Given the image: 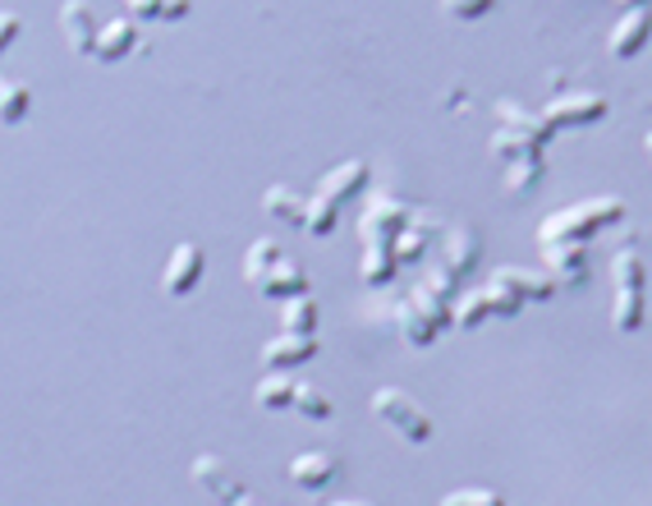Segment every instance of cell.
<instances>
[{
    "label": "cell",
    "instance_id": "6da1fadb",
    "mask_svg": "<svg viewBox=\"0 0 652 506\" xmlns=\"http://www.w3.org/2000/svg\"><path fill=\"white\" fill-rule=\"evenodd\" d=\"M625 221V202L620 198H588V202H570V208L552 212L538 226V244H588L593 235H603L607 226Z\"/></svg>",
    "mask_w": 652,
    "mask_h": 506
},
{
    "label": "cell",
    "instance_id": "7a4b0ae2",
    "mask_svg": "<svg viewBox=\"0 0 652 506\" xmlns=\"http://www.w3.org/2000/svg\"><path fill=\"white\" fill-rule=\"evenodd\" d=\"M373 415H377L400 442H409V447H423V442L436 433L432 415L423 410V405H413V396L400 392V387H377V392H373Z\"/></svg>",
    "mask_w": 652,
    "mask_h": 506
},
{
    "label": "cell",
    "instance_id": "3957f363",
    "mask_svg": "<svg viewBox=\"0 0 652 506\" xmlns=\"http://www.w3.org/2000/svg\"><path fill=\"white\" fill-rule=\"evenodd\" d=\"M409 231V208L405 202H396V198H373V208L358 217V235H363V244H396L400 235Z\"/></svg>",
    "mask_w": 652,
    "mask_h": 506
},
{
    "label": "cell",
    "instance_id": "277c9868",
    "mask_svg": "<svg viewBox=\"0 0 652 506\" xmlns=\"http://www.w3.org/2000/svg\"><path fill=\"white\" fill-rule=\"evenodd\" d=\"M607 116V97H597V92H565L556 101H546V111L542 120L552 124V130H579V124H597Z\"/></svg>",
    "mask_w": 652,
    "mask_h": 506
},
{
    "label": "cell",
    "instance_id": "5b68a950",
    "mask_svg": "<svg viewBox=\"0 0 652 506\" xmlns=\"http://www.w3.org/2000/svg\"><path fill=\"white\" fill-rule=\"evenodd\" d=\"M648 42H652V6H630V10L616 19L607 46H611L616 61H634Z\"/></svg>",
    "mask_w": 652,
    "mask_h": 506
},
{
    "label": "cell",
    "instance_id": "8992f818",
    "mask_svg": "<svg viewBox=\"0 0 652 506\" xmlns=\"http://www.w3.org/2000/svg\"><path fill=\"white\" fill-rule=\"evenodd\" d=\"M198 282H202V249L189 244V240L175 244L170 263H166V276H162V290H166L170 299H185V295L198 290Z\"/></svg>",
    "mask_w": 652,
    "mask_h": 506
},
{
    "label": "cell",
    "instance_id": "52a82bcc",
    "mask_svg": "<svg viewBox=\"0 0 652 506\" xmlns=\"http://www.w3.org/2000/svg\"><path fill=\"white\" fill-rule=\"evenodd\" d=\"M194 484L212 497L217 506H234V502L244 497V484L225 470L221 455H198V461H194Z\"/></svg>",
    "mask_w": 652,
    "mask_h": 506
},
{
    "label": "cell",
    "instance_id": "ba28073f",
    "mask_svg": "<svg viewBox=\"0 0 652 506\" xmlns=\"http://www.w3.org/2000/svg\"><path fill=\"white\" fill-rule=\"evenodd\" d=\"M546 272H552L556 286H588V249L584 244H542Z\"/></svg>",
    "mask_w": 652,
    "mask_h": 506
},
{
    "label": "cell",
    "instance_id": "9c48e42d",
    "mask_svg": "<svg viewBox=\"0 0 652 506\" xmlns=\"http://www.w3.org/2000/svg\"><path fill=\"white\" fill-rule=\"evenodd\" d=\"M263 360L272 373H290L308 360H318V337H295V332H280L263 345Z\"/></svg>",
    "mask_w": 652,
    "mask_h": 506
},
{
    "label": "cell",
    "instance_id": "30bf717a",
    "mask_svg": "<svg viewBox=\"0 0 652 506\" xmlns=\"http://www.w3.org/2000/svg\"><path fill=\"white\" fill-rule=\"evenodd\" d=\"M368 162H345V166H335V170H327L322 175V185H318V198H327V202H350V198H358L363 189H368Z\"/></svg>",
    "mask_w": 652,
    "mask_h": 506
},
{
    "label": "cell",
    "instance_id": "8fae6325",
    "mask_svg": "<svg viewBox=\"0 0 652 506\" xmlns=\"http://www.w3.org/2000/svg\"><path fill=\"white\" fill-rule=\"evenodd\" d=\"M335 474H341V461H335L331 451H303V455H295V461H290V484H299L308 493L327 488Z\"/></svg>",
    "mask_w": 652,
    "mask_h": 506
},
{
    "label": "cell",
    "instance_id": "7c38bea8",
    "mask_svg": "<svg viewBox=\"0 0 652 506\" xmlns=\"http://www.w3.org/2000/svg\"><path fill=\"white\" fill-rule=\"evenodd\" d=\"M497 120H501V130H510V134H524L529 143H538V147H546L556 139V130L546 124L542 116H533V111H524L519 101H510V97H501L497 101Z\"/></svg>",
    "mask_w": 652,
    "mask_h": 506
},
{
    "label": "cell",
    "instance_id": "4fadbf2b",
    "mask_svg": "<svg viewBox=\"0 0 652 506\" xmlns=\"http://www.w3.org/2000/svg\"><path fill=\"white\" fill-rule=\"evenodd\" d=\"M60 23H65V42L78 51V56H92V61H97L101 23L92 19V10H88V6H65V10H60Z\"/></svg>",
    "mask_w": 652,
    "mask_h": 506
},
{
    "label": "cell",
    "instance_id": "5bb4252c",
    "mask_svg": "<svg viewBox=\"0 0 652 506\" xmlns=\"http://www.w3.org/2000/svg\"><path fill=\"white\" fill-rule=\"evenodd\" d=\"M478 258H483V240L474 231H451L446 249H441V272H451L455 282H464V276L478 267Z\"/></svg>",
    "mask_w": 652,
    "mask_h": 506
},
{
    "label": "cell",
    "instance_id": "9a60e30c",
    "mask_svg": "<svg viewBox=\"0 0 652 506\" xmlns=\"http://www.w3.org/2000/svg\"><path fill=\"white\" fill-rule=\"evenodd\" d=\"M263 299H280V304H290V299H303L308 295V272L295 263V258H280L276 272L267 276V286L257 290Z\"/></svg>",
    "mask_w": 652,
    "mask_h": 506
},
{
    "label": "cell",
    "instance_id": "2e32d148",
    "mask_svg": "<svg viewBox=\"0 0 652 506\" xmlns=\"http://www.w3.org/2000/svg\"><path fill=\"white\" fill-rule=\"evenodd\" d=\"M134 46H139V23H134V19H111V23H101V46H97V61H101V65L124 61Z\"/></svg>",
    "mask_w": 652,
    "mask_h": 506
},
{
    "label": "cell",
    "instance_id": "e0dca14e",
    "mask_svg": "<svg viewBox=\"0 0 652 506\" xmlns=\"http://www.w3.org/2000/svg\"><path fill=\"white\" fill-rule=\"evenodd\" d=\"M285 258L280 253V244L272 240V235H263V240H253L248 244V253H244V282L253 286V290H263L267 286V276L276 272V263Z\"/></svg>",
    "mask_w": 652,
    "mask_h": 506
},
{
    "label": "cell",
    "instance_id": "ac0fdd59",
    "mask_svg": "<svg viewBox=\"0 0 652 506\" xmlns=\"http://www.w3.org/2000/svg\"><path fill=\"white\" fill-rule=\"evenodd\" d=\"M491 276H497V282H506L510 290H519V295H524V304H529V299L546 304V299L556 295V282H552V276H542V272H529V267H497Z\"/></svg>",
    "mask_w": 652,
    "mask_h": 506
},
{
    "label": "cell",
    "instance_id": "d6986e66",
    "mask_svg": "<svg viewBox=\"0 0 652 506\" xmlns=\"http://www.w3.org/2000/svg\"><path fill=\"white\" fill-rule=\"evenodd\" d=\"M396 267H400L396 244H363V263H358L363 286H390Z\"/></svg>",
    "mask_w": 652,
    "mask_h": 506
},
{
    "label": "cell",
    "instance_id": "ffe728a7",
    "mask_svg": "<svg viewBox=\"0 0 652 506\" xmlns=\"http://www.w3.org/2000/svg\"><path fill=\"white\" fill-rule=\"evenodd\" d=\"M611 282H616V295H643V286H648V263H643V253L620 249L616 258H611Z\"/></svg>",
    "mask_w": 652,
    "mask_h": 506
},
{
    "label": "cell",
    "instance_id": "44dd1931",
    "mask_svg": "<svg viewBox=\"0 0 652 506\" xmlns=\"http://www.w3.org/2000/svg\"><path fill=\"white\" fill-rule=\"evenodd\" d=\"M253 400L263 405V410H290L299 400V383H290V373H267L263 383L253 387Z\"/></svg>",
    "mask_w": 652,
    "mask_h": 506
},
{
    "label": "cell",
    "instance_id": "7402d4cb",
    "mask_svg": "<svg viewBox=\"0 0 652 506\" xmlns=\"http://www.w3.org/2000/svg\"><path fill=\"white\" fill-rule=\"evenodd\" d=\"M263 212L267 217H276V221H290V226H303L308 221V198H299V194H290V189H267L263 194Z\"/></svg>",
    "mask_w": 652,
    "mask_h": 506
},
{
    "label": "cell",
    "instance_id": "603a6c76",
    "mask_svg": "<svg viewBox=\"0 0 652 506\" xmlns=\"http://www.w3.org/2000/svg\"><path fill=\"white\" fill-rule=\"evenodd\" d=\"M396 322H400V337H405L409 345H419V350H423V345L436 341V327L419 314V304H413V299H405L400 309H396Z\"/></svg>",
    "mask_w": 652,
    "mask_h": 506
},
{
    "label": "cell",
    "instance_id": "cb8c5ba5",
    "mask_svg": "<svg viewBox=\"0 0 652 506\" xmlns=\"http://www.w3.org/2000/svg\"><path fill=\"white\" fill-rule=\"evenodd\" d=\"M542 175H546V162H542V152H538V157H524V162L506 166V194H515V198L533 194Z\"/></svg>",
    "mask_w": 652,
    "mask_h": 506
},
{
    "label": "cell",
    "instance_id": "d4e9b609",
    "mask_svg": "<svg viewBox=\"0 0 652 506\" xmlns=\"http://www.w3.org/2000/svg\"><path fill=\"white\" fill-rule=\"evenodd\" d=\"M409 299L419 304V314H423V318H428V322L436 327V337L446 332V327H455V309H451V304L441 299V295H436L432 286H413V295H409Z\"/></svg>",
    "mask_w": 652,
    "mask_h": 506
},
{
    "label": "cell",
    "instance_id": "484cf974",
    "mask_svg": "<svg viewBox=\"0 0 652 506\" xmlns=\"http://www.w3.org/2000/svg\"><path fill=\"white\" fill-rule=\"evenodd\" d=\"M280 327H285V332H295V337H312V332H318V304H312L308 295L290 299V304H285V314H280Z\"/></svg>",
    "mask_w": 652,
    "mask_h": 506
},
{
    "label": "cell",
    "instance_id": "4316f807",
    "mask_svg": "<svg viewBox=\"0 0 652 506\" xmlns=\"http://www.w3.org/2000/svg\"><path fill=\"white\" fill-rule=\"evenodd\" d=\"M643 318H648V299L643 295H616V304H611V327H616V332H639Z\"/></svg>",
    "mask_w": 652,
    "mask_h": 506
},
{
    "label": "cell",
    "instance_id": "83f0119b",
    "mask_svg": "<svg viewBox=\"0 0 652 506\" xmlns=\"http://www.w3.org/2000/svg\"><path fill=\"white\" fill-rule=\"evenodd\" d=\"M487 318H491L487 290H474V295H464V299L455 304V327H460V332H474V327H483Z\"/></svg>",
    "mask_w": 652,
    "mask_h": 506
},
{
    "label": "cell",
    "instance_id": "f1b7e54d",
    "mask_svg": "<svg viewBox=\"0 0 652 506\" xmlns=\"http://www.w3.org/2000/svg\"><path fill=\"white\" fill-rule=\"evenodd\" d=\"M491 152L506 162V166H515V162H524V157H538V143H529L524 134H510V130H497L491 134Z\"/></svg>",
    "mask_w": 652,
    "mask_h": 506
},
{
    "label": "cell",
    "instance_id": "f546056e",
    "mask_svg": "<svg viewBox=\"0 0 652 506\" xmlns=\"http://www.w3.org/2000/svg\"><path fill=\"white\" fill-rule=\"evenodd\" d=\"M33 111V92L29 88H23V84H0V120H5V124H19L23 116H29Z\"/></svg>",
    "mask_w": 652,
    "mask_h": 506
},
{
    "label": "cell",
    "instance_id": "4dcf8cb0",
    "mask_svg": "<svg viewBox=\"0 0 652 506\" xmlns=\"http://www.w3.org/2000/svg\"><path fill=\"white\" fill-rule=\"evenodd\" d=\"M487 299H491V318H515L519 309H524V295L510 290L506 282H497V276H487Z\"/></svg>",
    "mask_w": 652,
    "mask_h": 506
},
{
    "label": "cell",
    "instance_id": "1f68e13d",
    "mask_svg": "<svg viewBox=\"0 0 652 506\" xmlns=\"http://www.w3.org/2000/svg\"><path fill=\"white\" fill-rule=\"evenodd\" d=\"M428 244H432V226H409V231L396 240V258L400 263H419L428 253Z\"/></svg>",
    "mask_w": 652,
    "mask_h": 506
},
{
    "label": "cell",
    "instance_id": "d6a6232c",
    "mask_svg": "<svg viewBox=\"0 0 652 506\" xmlns=\"http://www.w3.org/2000/svg\"><path fill=\"white\" fill-rule=\"evenodd\" d=\"M335 221H341V217H335V202L312 198V202H308V221H303V231L322 240V235H331V231H335Z\"/></svg>",
    "mask_w": 652,
    "mask_h": 506
},
{
    "label": "cell",
    "instance_id": "836d02e7",
    "mask_svg": "<svg viewBox=\"0 0 652 506\" xmlns=\"http://www.w3.org/2000/svg\"><path fill=\"white\" fill-rule=\"evenodd\" d=\"M441 506H510V502L491 488H455V493L441 497Z\"/></svg>",
    "mask_w": 652,
    "mask_h": 506
},
{
    "label": "cell",
    "instance_id": "e575fe53",
    "mask_svg": "<svg viewBox=\"0 0 652 506\" xmlns=\"http://www.w3.org/2000/svg\"><path fill=\"white\" fill-rule=\"evenodd\" d=\"M295 410H299V415H308V419H331V415H335V405H331L318 387H299Z\"/></svg>",
    "mask_w": 652,
    "mask_h": 506
},
{
    "label": "cell",
    "instance_id": "d590c367",
    "mask_svg": "<svg viewBox=\"0 0 652 506\" xmlns=\"http://www.w3.org/2000/svg\"><path fill=\"white\" fill-rule=\"evenodd\" d=\"M423 286H432V290H436L441 299H451L460 282H455V276H451V272H441V267H432V276H428V282H423Z\"/></svg>",
    "mask_w": 652,
    "mask_h": 506
},
{
    "label": "cell",
    "instance_id": "8d00e7d4",
    "mask_svg": "<svg viewBox=\"0 0 652 506\" xmlns=\"http://www.w3.org/2000/svg\"><path fill=\"white\" fill-rule=\"evenodd\" d=\"M491 6H487V0H474V6H446V14L451 19H483Z\"/></svg>",
    "mask_w": 652,
    "mask_h": 506
},
{
    "label": "cell",
    "instance_id": "74e56055",
    "mask_svg": "<svg viewBox=\"0 0 652 506\" xmlns=\"http://www.w3.org/2000/svg\"><path fill=\"white\" fill-rule=\"evenodd\" d=\"M14 37H19V19L5 10V19H0V46H10Z\"/></svg>",
    "mask_w": 652,
    "mask_h": 506
},
{
    "label": "cell",
    "instance_id": "f35d334b",
    "mask_svg": "<svg viewBox=\"0 0 652 506\" xmlns=\"http://www.w3.org/2000/svg\"><path fill=\"white\" fill-rule=\"evenodd\" d=\"M139 19H166V6H156V0H143V6H134Z\"/></svg>",
    "mask_w": 652,
    "mask_h": 506
},
{
    "label": "cell",
    "instance_id": "ab89813d",
    "mask_svg": "<svg viewBox=\"0 0 652 506\" xmlns=\"http://www.w3.org/2000/svg\"><path fill=\"white\" fill-rule=\"evenodd\" d=\"M234 506H263V502H257L253 493H244V497H240V502H234Z\"/></svg>",
    "mask_w": 652,
    "mask_h": 506
},
{
    "label": "cell",
    "instance_id": "60d3db41",
    "mask_svg": "<svg viewBox=\"0 0 652 506\" xmlns=\"http://www.w3.org/2000/svg\"><path fill=\"white\" fill-rule=\"evenodd\" d=\"M331 506H368V502H331Z\"/></svg>",
    "mask_w": 652,
    "mask_h": 506
},
{
    "label": "cell",
    "instance_id": "b9f144b4",
    "mask_svg": "<svg viewBox=\"0 0 652 506\" xmlns=\"http://www.w3.org/2000/svg\"><path fill=\"white\" fill-rule=\"evenodd\" d=\"M643 147H648V157H652V134H648V139H643Z\"/></svg>",
    "mask_w": 652,
    "mask_h": 506
}]
</instances>
